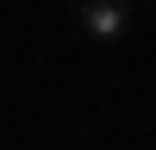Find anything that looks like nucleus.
Masks as SVG:
<instances>
[{"label": "nucleus", "mask_w": 156, "mask_h": 150, "mask_svg": "<svg viewBox=\"0 0 156 150\" xmlns=\"http://www.w3.org/2000/svg\"><path fill=\"white\" fill-rule=\"evenodd\" d=\"M75 19L94 44H119L131 31V0H75Z\"/></svg>", "instance_id": "obj_1"}]
</instances>
